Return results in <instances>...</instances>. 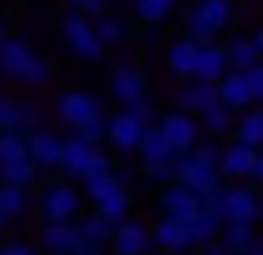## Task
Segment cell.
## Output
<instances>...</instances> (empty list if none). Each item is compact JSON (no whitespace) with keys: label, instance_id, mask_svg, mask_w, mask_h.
<instances>
[{"label":"cell","instance_id":"6da1fadb","mask_svg":"<svg viewBox=\"0 0 263 255\" xmlns=\"http://www.w3.org/2000/svg\"><path fill=\"white\" fill-rule=\"evenodd\" d=\"M202 206L214 209V213L221 217V225L225 221H248V225H256L263 217V190L256 183H252V187L248 183H221L214 194L202 198Z\"/></svg>","mask_w":263,"mask_h":255},{"label":"cell","instance_id":"7a4b0ae2","mask_svg":"<svg viewBox=\"0 0 263 255\" xmlns=\"http://www.w3.org/2000/svg\"><path fill=\"white\" fill-rule=\"evenodd\" d=\"M233 23V0H195L183 15V27L195 42H214Z\"/></svg>","mask_w":263,"mask_h":255},{"label":"cell","instance_id":"3957f363","mask_svg":"<svg viewBox=\"0 0 263 255\" xmlns=\"http://www.w3.org/2000/svg\"><path fill=\"white\" fill-rule=\"evenodd\" d=\"M61 34H65L72 57H80V61H99V57H103V50H107L103 42H99L96 27L88 23L80 12H65V15H61Z\"/></svg>","mask_w":263,"mask_h":255},{"label":"cell","instance_id":"277c9868","mask_svg":"<svg viewBox=\"0 0 263 255\" xmlns=\"http://www.w3.org/2000/svg\"><path fill=\"white\" fill-rule=\"evenodd\" d=\"M80 190L69 183H46L39 190V213L42 221H77L80 213Z\"/></svg>","mask_w":263,"mask_h":255},{"label":"cell","instance_id":"5b68a950","mask_svg":"<svg viewBox=\"0 0 263 255\" xmlns=\"http://www.w3.org/2000/svg\"><path fill=\"white\" fill-rule=\"evenodd\" d=\"M58 118L65 126H72V130H80V126L99 122V118H103V103H99V95L77 88V92H65V95L58 99Z\"/></svg>","mask_w":263,"mask_h":255},{"label":"cell","instance_id":"8992f818","mask_svg":"<svg viewBox=\"0 0 263 255\" xmlns=\"http://www.w3.org/2000/svg\"><path fill=\"white\" fill-rule=\"evenodd\" d=\"M157 126H160V133L168 138L172 152H191L195 145H198V133H202L198 118H195V114H187V111H168Z\"/></svg>","mask_w":263,"mask_h":255},{"label":"cell","instance_id":"52a82bcc","mask_svg":"<svg viewBox=\"0 0 263 255\" xmlns=\"http://www.w3.org/2000/svg\"><path fill=\"white\" fill-rule=\"evenodd\" d=\"M149 248H153V232L145 229L141 221H134V217H126V221L115 225L111 244H107L111 255H149Z\"/></svg>","mask_w":263,"mask_h":255},{"label":"cell","instance_id":"ba28073f","mask_svg":"<svg viewBox=\"0 0 263 255\" xmlns=\"http://www.w3.org/2000/svg\"><path fill=\"white\" fill-rule=\"evenodd\" d=\"M256 156L259 149H252V145H221V156H217V171H221V179H229V183H244V179H252V168H256Z\"/></svg>","mask_w":263,"mask_h":255},{"label":"cell","instance_id":"9c48e42d","mask_svg":"<svg viewBox=\"0 0 263 255\" xmlns=\"http://www.w3.org/2000/svg\"><path fill=\"white\" fill-rule=\"evenodd\" d=\"M141 133H145V122L134 118L130 111H119L115 118H107V141H111L119 152H138Z\"/></svg>","mask_w":263,"mask_h":255},{"label":"cell","instance_id":"30bf717a","mask_svg":"<svg viewBox=\"0 0 263 255\" xmlns=\"http://www.w3.org/2000/svg\"><path fill=\"white\" fill-rule=\"evenodd\" d=\"M157 202H160V213H164V217L187 221V217L202 206V198H198L187 183H168V187H160V198H157Z\"/></svg>","mask_w":263,"mask_h":255},{"label":"cell","instance_id":"8fae6325","mask_svg":"<svg viewBox=\"0 0 263 255\" xmlns=\"http://www.w3.org/2000/svg\"><path fill=\"white\" fill-rule=\"evenodd\" d=\"M96 149H99V145L84 141L80 133H72V138H61V160H58V168L65 171L69 179H80V175H84V168H88V160L96 156Z\"/></svg>","mask_w":263,"mask_h":255},{"label":"cell","instance_id":"7c38bea8","mask_svg":"<svg viewBox=\"0 0 263 255\" xmlns=\"http://www.w3.org/2000/svg\"><path fill=\"white\" fill-rule=\"evenodd\" d=\"M183 232H187V248H202V244H210L221 236V217L214 213V209H206V206H198L191 217L183 221Z\"/></svg>","mask_w":263,"mask_h":255},{"label":"cell","instance_id":"4fadbf2b","mask_svg":"<svg viewBox=\"0 0 263 255\" xmlns=\"http://www.w3.org/2000/svg\"><path fill=\"white\" fill-rule=\"evenodd\" d=\"M198 46H202V42H195L191 34L172 38L168 50H164V65L176 72L179 80H191V76H195V61H198Z\"/></svg>","mask_w":263,"mask_h":255},{"label":"cell","instance_id":"5bb4252c","mask_svg":"<svg viewBox=\"0 0 263 255\" xmlns=\"http://www.w3.org/2000/svg\"><path fill=\"white\" fill-rule=\"evenodd\" d=\"M77 240H80L77 221H42V229H39V244L53 255H72Z\"/></svg>","mask_w":263,"mask_h":255},{"label":"cell","instance_id":"9a60e30c","mask_svg":"<svg viewBox=\"0 0 263 255\" xmlns=\"http://www.w3.org/2000/svg\"><path fill=\"white\" fill-rule=\"evenodd\" d=\"M217 95H221V103L233 107V111H244V107L256 103L252 84H248V72H240V69H229L221 80H217Z\"/></svg>","mask_w":263,"mask_h":255},{"label":"cell","instance_id":"2e32d148","mask_svg":"<svg viewBox=\"0 0 263 255\" xmlns=\"http://www.w3.org/2000/svg\"><path fill=\"white\" fill-rule=\"evenodd\" d=\"M225 72H229V53H225V46L202 42V46H198V61H195V76L191 80H210V84H217Z\"/></svg>","mask_w":263,"mask_h":255},{"label":"cell","instance_id":"e0dca14e","mask_svg":"<svg viewBox=\"0 0 263 255\" xmlns=\"http://www.w3.org/2000/svg\"><path fill=\"white\" fill-rule=\"evenodd\" d=\"M107 84H111V95L119 99L122 107L145 95V76H141L134 65H115V72H111V80H107Z\"/></svg>","mask_w":263,"mask_h":255},{"label":"cell","instance_id":"ac0fdd59","mask_svg":"<svg viewBox=\"0 0 263 255\" xmlns=\"http://www.w3.org/2000/svg\"><path fill=\"white\" fill-rule=\"evenodd\" d=\"M153 248L168 251V255H179V251H191L187 248V232H183V221H176V217H164L160 213V221L153 225Z\"/></svg>","mask_w":263,"mask_h":255},{"label":"cell","instance_id":"d6986e66","mask_svg":"<svg viewBox=\"0 0 263 255\" xmlns=\"http://www.w3.org/2000/svg\"><path fill=\"white\" fill-rule=\"evenodd\" d=\"M217 240L225 244V251H229V255H248L259 244V232H256V225H248V221H225Z\"/></svg>","mask_w":263,"mask_h":255},{"label":"cell","instance_id":"ffe728a7","mask_svg":"<svg viewBox=\"0 0 263 255\" xmlns=\"http://www.w3.org/2000/svg\"><path fill=\"white\" fill-rule=\"evenodd\" d=\"M27 145H31V160L39 168H58L61 160V138L50 130H31L27 133Z\"/></svg>","mask_w":263,"mask_h":255},{"label":"cell","instance_id":"44dd1931","mask_svg":"<svg viewBox=\"0 0 263 255\" xmlns=\"http://www.w3.org/2000/svg\"><path fill=\"white\" fill-rule=\"evenodd\" d=\"M179 183H187L198 198H206V194H214V190L221 187L225 179H221V171H217V164H202V160L195 156V164L187 168V175L179 179Z\"/></svg>","mask_w":263,"mask_h":255},{"label":"cell","instance_id":"7402d4cb","mask_svg":"<svg viewBox=\"0 0 263 255\" xmlns=\"http://www.w3.org/2000/svg\"><path fill=\"white\" fill-rule=\"evenodd\" d=\"M138 152H141V168H145V164H168L172 156H176L172 145H168V138L160 133V126H145Z\"/></svg>","mask_w":263,"mask_h":255},{"label":"cell","instance_id":"603a6c76","mask_svg":"<svg viewBox=\"0 0 263 255\" xmlns=\"http://www.w3.org/2000/svg\"><path fill=\"white\" fill-rule=\"evenodd\" d=\"M31 57H34V50L27 46L23 38H12V34H8V38L0 42V72H8V76H20V69Z\"/></svg>","mask_w":263,"mask_h":255},{"label":"cell","instance_id":"cb8c5ba5","mask_svg":"<svg viewBox=\"0 0 263 255\" xmlns=\"http://www.w3.org/2000/svg\"><path fill=\"white\" fill-rule=\"evenodd\" d=\"M96 209H99V213H103L111 225L126 221V217H130V209H134V202H130V190H126V187H111V190H107V194L96 202Z\"/></svg>","mask_w":263,"mask_h":255},{"label":"cell","instance_id":"d4e9b609","mask_svg":"<svg viewBox=\"0 0 263 255\" xmlns=\"http://www.w3.org/2000/svg\"><path fill=\"white\" fill-rule=\"evenodd\" d=\"M77 232H80V240H88V244H99V248H107L111 244V232H115V225L107 221L99 209H92L88 217H80L77 221Z\"/></svg>","mask_w":263,"mask_h":255},{"label":"cell","instance_id":"484cf974","mask_svg":"<svg viewBox=\"0 0 263 255\" xmlns=\"http://www.w3.org/2000/svg\"><path fill=\"white\" fill-rule=\"evenodd\" d=\"M233 133H237L240 145L263 149V107H252V111H244V114L237 118V126H233Z\"/></svg>","mask_w":263,"mask_h":255},{"label":"cell","instance_id":"4316f807","mask_svg":"<svg viewBox=\"0 0 263 255\" xmlns=\"http://www.w3.org/2000/svg\"><path fill=\"white\" fill-rule=\"evenodd\" d=\"M31 160V145H27V130H0V168L4 164Z\"/></svg>","mask_w":263,"mask_h":255},{"label":"cell","instance_id":"83f0119b","mask_svg":"<svg viewBox=\"0 0 263 255\" xmlns=\"http://www.w3.org/2000/svg\"><path fill=\"white\" fill-rule=\"evenodd\" d=\"M202 126L210 138H225V133H233V126H237V111L233 107H225V103H217V107H206L202 111Z\"/></svg>","mask_w":263,"mask_h":255},{"label":"cell","instance_id":"f1b7e54d","mask_svg":"<svg viewBox=\"0 0 263 255\" xmlns=\"http://www.w3.org/2000/svg\"><path fill=\"white\" fill-rule=\"evenodd\" d=\"M31 209V190L27 187H12V183H0V213L12 221V217H23Z\"/></svg>","mask_w":263,"mask_h":255},{"label":"cell","instance_id":"f546056e","mask_svg":"<svg viewBox=\"0 0 263 255\" xmlns=\"http://www.w3.org/2000/svg\"><path fill=\"white\" fill-rule=\"evenodd\" d=\"M39 164L34 160H20V164H4L0 168V183H12V187H34V179H39Z\"/></svg>","mask_w":263,"mask_h":255},{"label":"cell","instance_id":"4dcf8cb0","mask_svg":"<svg viewBox=\"0 0 263 255\" xmlns=\"http://www.w3.org/2000/svg\"><path fill=\"white\" fill-rule=\"evenodd\" d=\"M225 53H229V69H240V72L252 69L256 61H263V53L256 50V42H252V38H233Z\"/></svg>","mask_w":263,"mask_h":255},{"label":"cell","instance_id":"1f68e13d","mask_svg":"<svg viewBox=\"0 0 263 255\" xmlns=\"http://www.w3.org/2000/svg\"><path fill=\"white\" fill-rule=\"evenodd\" d=\"M50 76H53L50 61H46V57H39V53H34V57H31V61H27V65L20 69V76H15V80H23L27 88H42V84H50Z\"/></svg>","mask_w":263,"mask_h":255},{"label":"cell","instance_id":"d6a6232c","mask_svg":"<svg viewBox=\"0 0 263 255\" xmlns=\"http://www.w3.org/2000/svg\"><path fill=\"white\" fill-rule=\"evenodd\" d=\"M92 27H96V34H99V42H103V46H115V42L126 38V23L115 19V15H107V12H99Z\"/></svg>","mask_w":263,"mask_h":255},{"label":"cell","instance_id":"836d02e7","mask_svg":"<svg viewBox=\"0 0 263 255\" xmlns=\"http://www.w3.org/2000/svg\"><path fill=\"white\" fill-rule=\"evenodd\" d=\"M80 183H84V198H88L92 206H96V202H99V198H103L111 187H122L115 171H103V175H88V179H80Z\"/></svg>","mask_w":263,"mask_h":255},{"label":"cell","instance_id":"e575fe53","mask_svg":"<svg viewBox=\"0 0 263 255\" xmlns=\"http://www.w3.org/2000/svg\"><path fill=\"white\" fill-rule=\"evenodd\" d=\"M134 4H138L141 23H164L176 8V0H134Z\"/></svg>","mask_w":263,"mask_h":255},{"label":"cell","instance_id":"d590c367","mask_svg":"<svg viewBox=\"0 0 263 255\" xmlns=\"http://www.w3.org/2000/svg\"><path fill=\"white\" fill-rule=\"evenodd\" d=\"M191 92H195V114H202L206 107H217V103H221V95H217V84H210V80H195Z\"/></svg>","mask_w":263,"mask_h":255},{"label":"cell","instance_id":"8d00e7d4","mask_svg":"<svg viewBox=\"0 0 263 255\" xmlns=\"http://www.w3.org/2000/svg\"><path fill=\"white\" fill-rule=\"evenodd\" d=\"M0 130H23L20 103L15 99H0Z\"/></svg>","mask_w":263,"mask_h":255},{"label":"cell","instance_id":"74e56055","mask_svg":"<svg viewBox=\"0 0 263 255\" xmlns=\"http://www.w3.org/2000/svg\"><path fill=\"white\" fill-rule=\"evenodd\" d=\"M145 179H149V183H157V187L176 183V179H172V160H168V164H145Z\"/></svg>","mask_w":263,"mask_h":255},{"label":"cell","instance_id":"f35d334b","mask_svg":"<svg viewBox=\"0 0 263 255\" xmlns=\"http://www.w3.org/2000/svg\"><path fill=\"white\" fill-rule=\"evenodd\" d=\"M72 133H80L84 141L99 145V141H107V118H99V122H88V126H80V130H72Z\"/></svg>","mask_w":263,"mask_h":255},{"label":"cell","instance_id":"ab89813d","mask_svg":"<svg viewBox=\"0 0 263 255\" xmlns=\"http://www.w3.org/2000/svg\"><path fill=\"white\" fill-rule=\"evenodd\" d=\"M191 152H195L202 164H217V156H221V145H217L214 138H206V145H195Z\"/></svg>","mask_w":263,"mask_h":255},{"label":"cell","instance_id":"60d3db41","mask_svg":"<svg viewBox=\"0 0 263 255\" xmlns=\"http://www.w3.org/2000/svg\"><path fill=\"white\" fill-rule=\"evenodd\" d=\"M248 72V84H252V95H256V103L263 107V61H256L252 69H244Z\"/></svg>","mask_w":263,"mask_h":255},{"label":"cell","instance_id":"b9f144b4","mask_svg":"<svg viewBox=\"0 0 263 255\" xmlns=\"http://www.w3.org/2000/svg\"><path fill=\"white\" fill-rule=\"evenodd\" d=\"M126 111H130L134 118H141L145 126H153V103H149L145 95H141V99H134V103H126Z\"/></svg>","mask_w":263,"mask_h":255},{"label":"cell","instance_id":"7bdbcfd3","mask_svg":"<svg viewBox=\"0 0 263 255\" xmlns=\"http://www.w3.org/2000/svg\"><path fill=\"white\" fill-rule=\"evenodd\" d=\"M20 118H23V130H39V122H42L39 103H20Z\"/></svg>","mask_w":263,"mask_h":255},{"label":"cell","instance_id":"ee69618b","mask_svg":"<svg viewBox=\"0 0 263 255\" xmlns=\"http://www.w3.org/2000/svg\"><path fill=\"white\" fill-rule=\"evenodd\" d=\"M176 111H187V114H195V92H191V84H187V88H179V92H176Z\"/></svg>","mask_w":263,"mask_h":255},{"label":"cell","instance_id":"f6af8a7d","mask_svg":"<svg viewBox=\"0 0 263 255\" xmlns=\"http://www.w3.org/2000/svg\"><path fill=\"white\" fill-rule=\"evenodd\" d=\"M107 248H99V244H88V240H77V248H72V255H103Z\"/></svg>","mask_w":263,"mask_h":255},{"label":"cell","instance_id":"bcb514c9","mask_svg":"<svg viewBox=\"0 0 263 255\" xmlns=\"http://www.w3.org/2000/svg\"><path fill=\"white\" fill-rule=\"evenodd\" d=\"M0 255H34V248H31V244H4Z\"/></svg>","mask_w":263,"mask_h":255},{"label":"cell","instance_id":"7dc6e473","mask_svg":"<svg viewBox=\"0 0 263 255\" xmlns=\"http://www.w3.org/2000/svg\"><path fill=\"white\" fill-rule=\"evenodd\" d=\"M198 251H202V255H229V251H225V244H221V240H210V244H202Z\"/></svg>","mask_w":263,"mask_h":255},{"label":"cell","instance_id":"c3c4849f","mask_svg":"<svg viewBox=\"0 0 263 255\" xmlns=\"http://www.w3.org/2000/svg\"><path fill=\"white\" fill-rule=\"evenodd\" d=\"M252 183L263 190V149H259V156H256V168H252Z\"/></svg>","mask_w":263,"mask_h":255},{"label":"cell","instance_id":"681fc988","mask_svg":"<svg viewBox=\"0 0 263 255\" xmlns=\"http://www.w3.org/2000/svg\"><path fill=\"white\" fill-rule=\"evenodd\" d=\"M80 8H84V12H92V15H99V12H103V0H84Z\"/></svg>","mask_w":263,"mask_h":255},{"label":"cell","instance_id":"f907efd6","mask_svg":"<svg viewBox=\"0 0 263 255\" xmlns=\"http://www.w3.org/2000/svg\"><path fill=\"white\" fill-rule=\"evenodd\" d=\"M252 42H256V50L263 53V27H259V31H256V34H252Z\"/></svg>","mask_w":263,"mask_h":255},{"label":"cell","instance_id":"816d5d0a","mask_svg":"<svg viewBox=\"0 0 263 255\" xmlns=\"http://www.w3.org/2000/svg\"><path fill=\"white\" fill-rule=\"evenodd\" d=\"M4 38H8V23L0 19V42H4Z\"/></svg>","mask_w":263,"mask_h":255},{"label":"cell","instance_id":"f5cc1de1","mask_svg":"<svg viewBox=\"0 0 263 255\" xmlns=\"http://www.w3.org/2000/svg\"><path fill=\"white\" fill-rule=\"evenodd\" d=\"M65 4H69V8H80V4H84V0H65Z\"/></svg>","mask_w":263,"mask_h":255},{"label":"cell","instance_id":"db71d44e","mask_svg":"<svg viewBox=\"0 0 263 255\" xmlns=\"http://www.w3.org/2000/svg\"><path fill=\"white\" fill-rule=\"evenodd\" d=\"M4 225H8V217H4V213H0V232H4Z\"/></svg>","mask_w":263,"mask_h":255},{"label":"cell","instance_id":"11a10c76","mask_svg":"<svg viewBox=\"0 0 263 255\" xmlns=\"http://www.w3.org/2000/svg\"><path fill=\"white\" fill-rule=\"evenodd\" d=\"M46 255H53V251H46Z\"/></svg>","mask_w":263,"mask_h":255}]
</instances>
